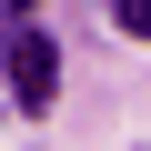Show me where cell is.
I'll return each mask as SVG.
<instances>
[{
  "mask_svg": "<svg viewBox=\"0 0 151 151\" xmlns=\"http://www.w3.org/2000/svg\"><path fill=\"white\" fill-rule=\"evenodd\" d=\"M0 60H10V91H20V111H50V91H60V50H50V30L20 10L10 20V50H0Z\"/></svg>",
  "mask_w": 151,
  "mask_h": 151,
  "instance_id": "obj_1",
  "label": "cell"
},
{
  "mask_svg": "<svg viewBox=\"0 0 151 151\" xmlns=\"http://www.w3.org/2000/svg\"><path fill=\"white\" fill-rule=\"evenodd\" d=\"M121 30H131V40H151V0H121Z\"/></svg>",
  "mask_w": 151,
  "mask_h": 151,
  "instance_id": "obj_2",
  "label": "cell"
}]
</instances>
